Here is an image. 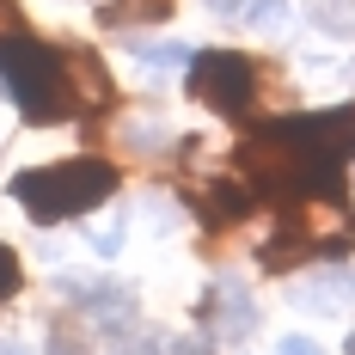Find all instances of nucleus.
<instances>
[{
    "instance_id": "obj_1",
    "label": "nucleus",
    "mask_w": 355,
    "mask_h": 355,
    "mask_svg": "<svg viewBox=\"0 0 355 355\" xmlns=\"http://www.w3.org/2000/svg\"><path fill=\"white\" fill-rule=\"evenodd\" d=\"M116 190V166L110 159H55V166H37V172H19L12 178V196L19 209L55 227V220H73V214H92Z\"/></svg>"
},
{
    "instance_id": "obj_2",
    "label": "nucleus",
    "mask_w": 355,
    "mask_h": 355,
    "mask_svg": "<svg viewBox=\"0 0 355 355\" xmlns=\"http://www.w3.org/2000/svg\"><path fill=\"white\" fill-rule=\"evenodd\" d=\"M349 245H355V214L343 209L337 190H319V196H294L288 202L282 233L257 251V263L282 276V270L306 263V257H343Z\"/></svg>"
},
{
    "instance_id": "obj_3",
    "label": "nucleus",
    "mask_w": 355,
    "mask_h": 355,
    "mask_svg": "<svg viewBox=\"0 0 355 355\" xmlns=\"http://www.w3.org/2000/svg\"><path fill=\"white\" fill-rule=\"evenodd\" d=\"M0 86L19 98V110H25L31 123H62V116H73L62 49L37 43V37H19V31L0 37Z\"/></svg>"
},
{
    "instance_id": "obj_4",
    "label": "nucleus",
    "mask_w": 355,
    "mask_h": 355,
    "mask_svg": "<svg viewBox=\"0 0 355 355\" xmlns=\"http://www.w3.org/2000/svg\"><path fill=\"white\" fill-rule=\"evenodd\" d=\"M190 98H202L220 116H245L251 98H257V68L239 49H202L190 62Z\"/></svg>"
},
{
    "instance_id": "obj_5",
    "label": "nucleus",
    "mask_w": 355,
    "mask_h": 355,
    "mask_svg": "<svg viewBox=\"0 0 355 355\" xmlns=\"http://www.w3.org/2000/svg\"><path fill=\"white\" fill-rule=\"evenodd\" d=\"M202 313H209V331L220 337V343H245L251 331H257V306H251V294L239 282H220Z\"/></svg>"
},
{
    "instance_id": "obj_6",
    "label": "nucleus",
    "mask_w": 355,
    "mask_h": 355,
    "mask_svg": "<svg viewBox=\"0 0 355 355\" xmlns=\"http://www.w3.org/2000/svg\"><path fill=\"white\" fill-rule=\"evenodd\" d=\"M62 68H68V92H73V110H98L110 105V73L92 49H62Z\"/></svg>"
},
{
    "instance_id": "obj_7",
    "label": "nucleus",
    "mask_w": 355,
    "mask_h": 355,
    "mask_svg": "<svg viewBox=\"0 0 355 355\" xmlns=\"http://www.w3.org/2000/svg\"><path fill=\"white\" fill-rule=\"evenodd\" d=\"M68 294L92 313V319H110V324L135 319V294H129L123 282H68Z\"/></svg>"
},
{
    "instance_id": "obj_8",
    "label": "nucleus",
    "mask_w": 355,
    "mask_h": 355,
    "mask_svg": "<svg viewBox=\"0 0 355 355\" xmlns=\"http://www.w3.org/2000/svg\"><path fill=\"white\" fill-rule=\"evenodd\" d=\"M349 294H355V282L343 276V270H331V276H313V282H306L300 306H306V313H337V306H343Z\"/></svg>"
},
{
    "instance_id": "obj_9",
    "label": "nucleus",
    "mask_w": 355,
    "mask_h": 355,
    "mask_svg": "<svg viewBox=\"0 0 355 355\" xmlns=\"http://www.w3.org/2000/svg\"><path fill=\"white\" fill-rule=\"evenodd\" d=\"M166 12H172V0H110L105 25H153V19H166Z\"/></svg>"
},
{
    "instance_id": "obj_10",
    "label": "nucleus",
    "mask_w": 355,
    "mask_h": 355,
    "mask_svg": "<svg viewBox=\"0 0 355 355\" xmlns=\"http://www.w3.org/2000/svg\"><path fill=\"white\" fill-rule=\"evenodd\" d=\"M135 62L141 68H190V43H135Z\"/></svg>"
},
{
    "instance_id": "obj_11",
    "label": "nucleus",
    "mask_w": 355,
    "mask_h": 355,
    "mask_svg": "<svg viewBox=\"0 0 355 355\" xmlns=\"http://www.w3.org/2000/svg\"><path fill=\"white\" fill-rule=\"evenodd\" d=\"M245 209H251V196H245V190H233V184L202 196V214H209V220H239Z\"/></svg>"
},
{
    "instance_id": "obj_12",
    "label": "nucleus",
    "mask_w": 355,
    "mask_h": 355,
    "mask_svg": "<svg viewBox=\"0 0 355 355\" xmlns=\"http://www.w3.org/2000/svg\"><path fill=\"white\" fill-rule=\"evenodd\" d=\"M245 25H257V31H282L288 25V0H251Z\"/></svg>"
},
{
    "instance_id": "obj_13",
    "label": "nucleus",
    "mask_w": 355,
    "mask_h": 355,
    "mask_svg": "<svg viewBox=\"0 0 355 355\" xmlns=\"http://www.w3.org/2000/svg\"><path fill=\"white\" fill-rule=\"evenodd\" d=\"M313 19H319V25H331V31H355V12H343L337 0H319V6H313Z\"/></svg>"
},
{
    "instance_id": "obj_14",
    "label": "nucleus",
    "mask_w": 355,
    "mask_h": 355,
    "mask_svg": "<svg viewBox=\"0 0 355 355\" xmlns=\"http://www.w3.org/2000/svg\"><path fill=\"white\" fill-rule=\"evenodd\" d=\"M116 355H172V343H166V337H153V331H141V337H129Z\"/></svg>"
},
{
    "instance_id": "obj_15",
    "label": "nucleus",
    "mask_w": 355,
    "mask_h": 355,
    "mask_svg": "<svg viewBox=\"0 0 355 355\" xmlns=\"http://www.w3.org/2000/svg\"><path fill=\"white\" fill-rule=\"evenodd\" d=\"M6 294H19V257L0 245V300H6Z\"/></svg>"
},
{
    "instance_id": "obj_16",
    "label": "nucleus",
    "mask_w": 355,
    "mask_h": 355,
    "mask_svg": "<svg viewBox=\"0 0 355 355\" xmlns=\"http://www.w3.org/2000/svg\"><path fill=\"white\" fill-rule=\"evenodd\" d=\"M49 355H86V343H80L73 331H55V337H49Z\"/></svg>"
},
{
    "instance_id": "obj_17",
    "label": "nucleus",
    "mask_w": 355,
    "mask_h": 355,
    "mask_svg": "<svg viewBox=\"0 0 355 355\" xmlns=\"http://www.w3.org/2000/svg\"><path fill=\"white\" fill-rule=\"evenodd\" d=\"M276 355H324V349L313 343V337H282V343H276Z\"/></svg>"
},
{
    "instance_id": "obj_18",
    "label": "nucleus",
    "mask_w": 355,
    "mask_h": 355,
    "mask_svg": "<svg viewBox=\"0 0 355 355\" xmlns=\"http://www.w3.org/2000/svg\"><path fill=\"white\" fill-rule=\"evenodd\" d=\"M209 6L220 12V19H245V12H251V0H209Z\"/></svg>"
},
{
    "instance_id": "obj_19",
    "label": "nucleus",
    "mask_w": 355,
    "mask_h": 355,
    "mask_svg": "<svg viewBox=\"0 0 355 355\" xmlns=\"http://www.w3.org/2000/svg\"><path fill=\"white\" fill-rule=\"evenodd\" d=\"M116 239H123V227L110 220V227H105V233H98V239H92V245H98V251H105V257H110V251H116Z\"/></svg>"
},
{
    "instance_id": "obj_20",
    "label": "nucleus",
    "mask_w": 355,
    "mask_h": 355,
    "mask_svg": "<svg viewBox=\"0 0 355 355\" xmlns=\"http://www.w3.org/2000/svg\"><path fill=\"white\" fill-rule=\"evenodd\" d=\"M0 355H25V349H19V343H0Z\"/></svg>"
},
{
    "instance_id": "obj_21",
    "label": "nucleus",
    "mask_w": 355,
    "mask_h": 355,
    "mask_svg": "<svg viewBox=\"0 0 355 355\" xmlns=\"http://www.w3.org/2000/svg\"><path fill=\"white\" fill-rule=\"evenodd\" d=\"M349 355H355V337H349Z\"/></svg>"
}]
</instances>
